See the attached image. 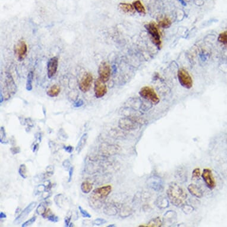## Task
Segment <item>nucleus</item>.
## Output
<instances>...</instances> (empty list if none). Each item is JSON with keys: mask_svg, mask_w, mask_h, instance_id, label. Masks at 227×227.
Masks as SVG:
<instances>
[{"mask_svg": "<svg viewBox=\"0 0 227 227\" xmlns=\"http://www.w3.org/2000/svg\"><path fill=\"white\" fill-rule=\"evenodd\" d=\"M87 138H88V134L87 133H84L82 135L75 148V150L77 152V153H79L83 150V149L84 148V147L85 146L86 144Z\"/></svg>", "mask_w": 227, "mask_h": 227, "instance_id": "18", "label": "nucleus"}, {"mask_svg": "<svg viewBox=\"0 0 227 227\" xmlns=\"http://www.w3.org/2000/svg\"><path fill=\"white\" fill-rule=\"evenodd\" d=\"M36 206H37L36 201L31 202L23 210L21 211L20 215L16 217V219L14 221V223L15 224L20 223L23 220H24L28 216L29 213L36 207Z\"/></svg>", "mask_w": 227, "mask_h": 227, "instance_id": "11", "label": "nucleus"}, {"mask_svg": "<svg viewBox=\"0 0 227 227\" xmlns=\"http://www.w3.org/2000/svg\"><path fill=\"white\" fill-rule=\"evenodd\" d=\"M139 94L141 97L150 102V103L156 105L159 101V97L155 90L149 86H144L139 91Z\"/></svg>", "mask_w": 227, "mask_h": 227, "instance_id": "3", "label": "nucleus"}, {"mask_svg": "<svg viewBox=\"0 0 227 227\" xmlns=\"http://www.w3.org/2000/svg\"><path fill=\"white\" fill-rule=\"evenodd\" d=\"M58 65V58L54 56L51 58L47 64V72L49 78L52 77L56 73Z\"/></svg>", "mask_w": 227, "mask_h": 227, "instance_id": "14", "label": "nucleus"}, {"mask_svg": "<svg viewBox=\"0 0 227 227\" xmlns=\"http://www.w3.org/2000/svg\"><path fill=\"white\" fill-rule=\"evenodd\" d=\"M148 185L155 191H160L162 188V181L157 176H152L147 180Z\"/></svg>", "mask_w": 227, "mask_h": 227, "instance_id": "15", "label": "nucleus"}, {"mask_svg": "<svg viewBox=\"0 0 227 227\" xmlns=\"http://www.w3.org/2000/svg\"><path fill=\"white\" fill-rule=\"evenodd\" d=\"M217 40L227 46V31L220 33L218 36Z\"/></svg>", "mask_w": 227, "mask_h": 227, "instance_id": "25", "label": "nucleus"}, {"mask_svg": "<svg viewBox=\"0 0 227 227\" xmlns=\"http://www.w3.org/2000/svg\"><path fill=\"white\" fill-rule=\"evenodd\" d=\"M53 170H54V168H53V166L50 165V166H48L46 168V171H47L48 172H51H51H53Z\"/></svg>", "mask_w": 227, "mask_h": 227, "instance_id": "41", "label": "nucleus"}, {"mask_svg": "<svg viewBox=\"0 0 227 227\" xmlns=\"http://www.w3.org/2000/svg\"><path fill=\"white\" fill-rule=\"evenodd\" d=\"M64 150L67 152V153H72V151L74 150V148L73 147L71 146H64Z\"/></svg>", "mask_w": 227, "mask_h": 227, "instance_id": "37", "label": "nucleus"}, {"mask_svg": "<svg viewBox=\"0 0 227 227\" xmlns=\"http://www.w3.org/2000/svg\"><path fill=\"white\" fill-rule=\"evenodd\" d=\"M70 220H71V217H66L65 218V226H70Z\"/></svg>", "mask_w": 227, "mask_h": 227, "instance_id": "40", "label": "nucleus"}, {"mask_svg": "<svg viewBox=\"0 0 227 227\" xmlns=\"http://www.w3.org/2000/svg\"><path fill=\"white\" fill-rule=\"evenodd\" d=\"M103 81L100 78L96 80L94 82V94L97 98H100L105 95L107 92V87Z\"/></svg>", "mask_w": 227, "mask_h": 227, "instance_id": "9", "label": "nucleus"}, {"mask_svg": "<svg viewBox=\"0 0 227 227\" xmlns=\"http://www.w3.org/2000/svg\"><path fill=\"white\" fill-rule=\"evenodd\" d=\"M181 3V4L182 5H187V4H186V2L184 1V0H178Z\"/></svg>", "mask_w": 227, "mask_h": 227, "instance_id": "43", "label": "nucleus"}, {"mask_svg": "<svg viewBox=\"0 0 227 227\" xmlns=\"http://www.w3.org/2000/svg\"><path fill=\"white\" fill-rule=\"evenodd\" d=\"M93 81V76L91 73L85 74L79 82V88L83 92L89 90Z\"/></svg>", "mask_w": 227, "mask_h": 227, "instance_id": "12", "label": "nucleus"}, {"mask_svg": "<svg viewBox=\"0 0 227 227\" xmlns=\"http://www.w3.org/2000/svg\"><path fill=\"white\" fill-rule=\"evenodd\" d=\"M118 8L125 13L133 14L135 12V8L133 5L129 3H119Z\"/></svg>", "mask_w": 227, "mask_h": 227, "instance_id": "17", "label": "nucleus"}, {"mask_svg": "<svg viewBox=\"0 0 227 227\" xmlns=\"http://www.w3.org/2000/svg\"><path fill=\"white\" fill-rule=\"evenodd\" d=\"M178 78L181 85L186 88L190 89L193 84V79L188 72L184 68H180L178 71Z\"/></svg>", "mask_w": 227, "mask_h": 227, "instance_id": "6", "label": "nucleus"}, {"mask_svg": "<svg viewBox=\"0 0 227 227\" xmlns=\"http://www.w3.org/2000/svg\"><path fill=\"white\" fill-rule=\"evenodd\" d=\"M61 88L58 85L53 84L47 91V94L50 97H56L60 93Z\"/></svg>", "mask_w": 227, "mask_h": 227, "instance_id": "20", "label": "nucleus"}, {"mask_svg": "<svg viewBox=\"0 0 227 227\" xmlns=\"http://www.w3.org/2000/svg\"><path fill=\"white\" fill-rule=\"evenodd\" d=\"M118 125L122 130H133L137 128L138 123L133 118H124L119 119Z\"/></svg>", "mask_w": 227, "mask_h": 227, "instance_id": "8", "label": "nucleus"}, {"mask_svg": "<svg viewBox=\"0 0 227 227\" xmlns=\"http://www.w3.org/2000/svg\"><path fill=\"white\" fill-rule=\"evenodd\" d=\"M156 204L159 208L165 209V208H166L167 207H168L169 201L165 197L161 196V197H159L157 199Z\"/></svg>", "mask_w": 227, "mask_h": 227, "instance_id": "22", "label": "nucleus"}, {"mask_svg": "<svg viewBox=\"0 0 227 227\" xmlns=\"http://www.w3.org/2000/svg\"><path fill=\"white\" fill-rule=\"evenodd\" d=\"M201 176V172L200 168H196L194 169H193L192 172V175H191V179L192 180H195L199 179Z\"/></svg>", "mask_w": 227, "mask_h": 227, "instance_id": "29", "label": "nucleus"}, {"mask_svg": "<svg viewBox=\"0 0 227 227\" xmlns=\"http://www.w3.org/2000/svg\"><path fill=\"white\" fill-rule=\"evenodd\" d=\"M83 104V100H82L81 99H80V100H78V101H77V102L75 103L74 106H75V107H79V106H81Z\"/></svg>", "mask_w": 227, "mask_h": 227, "instance_id": "39", "label": "nucleus"}, {"mask_svg": "<svg viewBox=\"0 0 227 227\" xmlns=\"http://www.w3.org/2000/svg\"><path fill=\"white\" fill-rule=\"evenodd\" d=\"M27 47L25 42L21 40L19 41L14 47V52L18 60H23L27 53Z\"/></svg>", "mask_w": 227, "mask_h": 227, "instance_id": "13", "label": "nucleus"}, {"mask_svg": "<svg viewBox=\"0 0 227 227\" xmlns=\"http://www.w3.org/2000/svg\"><path fill=\"white\" fill-rule=\"evenodd\" d=\"M16 86L11 76H8L5 81V85L4 87L3 90H2L1 93V102H2L4 99H9L12 95L14 94L16 92Z\"/></svg>", "mask_w": 227, "mask_h": 227, "instance_id": "4", "label": "nucleus"}, {"mask_svg": "<svg viewBox=\"0 0 227 227\" xmlns=\"http://www.w3.org/2000/svg\"><path fill=\"white\" fill-rule=\"evenodd\" d=\"M167 196L170 202L175 206L184 205L187 194L184 189L176 182H172L169 184L167 189Z\"/></svg>", "mask_w": 227, "mask_h": 227, "instance_id": "1", "label": "nucleus"}, {"mask_svg": "<svg viewBox=\"0 0 227 227\" xmlns=\"http://www.w3.org/2000/svg\"><path fill=\"white\" fill-rule=\"evenodd\" d=\"M80 188H81V191L83 193L88 194V193H89L92 191V190L93 188V185L89 181H84V182H83L81 183Z\"/></svg>", "mask_w": 227, "mask_h": 227, "instance_id": "21", "label": "nucleus"}, {"mask_svg": "<svg viewBox=\"0 0 227 227\" xmlns=\"http://www.w3.org/2000/svg\"><path fill=\"white\" fill-rule=\"evenodd\" d=\"M32 80H33V72H30L27 76L26 89L29 91L32 89Z\"/></svg>", "mask_w": 227, "mask_h": 227, "instance_id": "27", "label": "nucleus"}, {"mask_svg": "<svg viewBox=\"0 0 227 227\" xmlns=\"http://www.w3.org/2000/svg\"><path fill=\"white\" fill-rule=\"evenodd\" d=\"M10 150L12 152V153L17 154V153H20L21 150H20V148L19 147H11L10 149Z\"/></svg>", "mask_w": 227, "mask_h": 227, "instance_id": "35", "label": "nucleus"}, {"mask_svg": "<svg viewBox=\"0 0 227 227\" xmlns=\"http://www.w3.org/2000/svg\"><path fill=\"white\" fill-rule=\"evenodd\" d=\"M73 172H74V167L73 166H71L70 168L69 169V176H68V182H70L71 181L72 176V175H73Z\"/></svg>", "mask_w": 227, "mask_h": 227, "instance_id": "36", "label": "nucleus"}, {"mask_svg": "<svg viewBox=\"0 0 227 227\" xmlns=\"http://www.w3.org/2000/svg\"><path fill=\"white\" fill-rule=\"evenodd\" d=\"M18 174L23 178H26L27 175V168L25 164H21L18 168Z\"/></svg>", "mask_w": 227, "mask_h": 227, "instance_id": "26", "label": "nucleus"}, {"mask_svg": "<svg viewBox=\"0 0 227 227\" xmlns=\"http://www.w3.org/2000/svg\"><path fill=\"white\" fill-rule=\"evenodd\" d=\"M106 222H107V220H105V219H102V218H97L93 221V223L96 225H97V226L103 225Z\"/></svg>", "mask_w": 227, "mask_h": 227, "instance_id": "33", "label": "nucleus"}, {"mask_svg": "<svg viewBox=\"0 0 227 227\" xmlns=\"http://www.w3.org/2000/svg\"><path fill=\"white\" fill-rule=\"evenodd\" d=\"M46 211V207L43 203H40L38 205L37 209H36V213L38 215H43Z\"/></svg>", "mask_w": 227, "mask_h": 227, "instance_id": "30", "label": "nucleus"}, {"mask_svg": "<svg viewBox=\"0 0 227 227\" xmlns=\"http://www.w3.org/2000/svg\"><path fill=\"white\" fill-rule=\"evenodd\" d=\"M6 217H7L6 214L2 212H0V219H4Z\"/></svg>", "mask_w": 227, "mask_h": 227, "instance_id": "42", "label": "nucleus"}, {"mask_svg": "<svg viewBox=\"0 0 227 227\" xmlns=\"http://www.w3.org/2000/svg\"><path fill=\"white\" fill-rule=\"evenodd\" d=\"M1 135H0V141L2 143H8V140L7 139V136H6V133L4 129V127H1Z\"/></svg>", "mask_w": 227, "mask_h": 227, "instance_id": "28", "label": "nucleus"}, {"mask_svg": "<svg viewBox=\"0 0 227 227\" xmlns=\"http://www.w3.org/2000/svg\"><path fill=\"white\" fill-rule=\"evenodd\" d=\"M36 216H33V217H32L31 218H30V219H29V220H27V221L24 222L22 224L21 226H22V227H26V226H30V225H32V224L36 221Z\"/></svg>", "mask_w": 227, "mask_h": 227, "instance_id": "32", "label": "nucleus"}, {"mask_svg": "<svg viewBox=\"0 0 227 227\" xmlns=\"http://www.w3.org/2000/svg\"><path fill=\"white\" fill-rule=\"evenodd\" d=\"M188 190L190 193L191 195L193 196L197 197V198H201L203 196V191L201 190V188L198 187L196 184H190L188 186Z\"/></svg>", "mask_w": 227, "mask_h": 227, "instance_id": "16", "label": "nucleus"}, {"mask_svg": "<svg viewBox=\"0 0 227 227\" xmlns=\"http://www.w3.org/2000/svg\"><path fill=\"white\" fill-rule=\"evenodd\" d=\"M145 27L150 34L153 43L160 49L161 47V39L157 25L155 22L152 21L147 24Z\"/></svg>", "mask_w": 227, "mask_h": 227, "instance_id": "5", "label": "nucleus"}, {"mask_svg": "<svg viewBox=\"0 0 227 227\" xmlns=\"http://www.w3.org/2000/svg\"><path fill=\"white\" fill-rule=\"evenodd\" d=\"M111 71L110 65L106 62H102L100 64L98 70L99 78L104 82H106L110 78Z\"/></svg>", "mask_w": 227, "mask_h": 227, "instance_id": "10", "label": "nucleus"}, {"mask_svg": "<svg viewBox=\"0 0 227 227\" xmlns=\"http://www.w3.org/2000/svg\"><path fill=\"white\" fill-rule=\"evenodd\" d=\"M108 226H115V225H108Z\"/></svg>", "mask_w": 227, "mask_h": 227, "instance_id": "44", "label": "nucleus"}, {"mask_svg": "<svg viewBox=\"0 0 227 227\" xmlns=\"http://www.w3.org/2000/svg\"><path fill=\"white\" fill-rule=\"evenodd\" d=\"M111 191L112 187L110 185L99 187L94 190L89 197L90 206L95 209L100 208Z\"/></svg>", "mask_w": 227, "mask_h": 227, "instance_id": "2", "label": "nucleus"}, {"mask_svg": "<svg viewBox=\"0 0 227 227\" xmlns=\"http://www.w3.org/2000/svg\"><path fill=\"white\" fill-rule=\"evenodd\" d=\"M159 26L162 27V28H163V29H167V28H169L171 25V20L165 17L163 18H162L159 21Z\"/></svg>", "mask_w": 227, "mask_h": 227, "instance_id": "23", "label": "nucleus"}, {"mask_svg": "<svg viewBox=\"0 0 227 227\" xmlns=\"http://www.w3.org/2000/svg\"><path fill=\"white\" fill-rule=\"evenodd\" d=\"M47 219L52 222H57L59 220V217L53 214H50L48 215L47 216Z\"/></svg>", "mask_w": 227, "mask_h": 227, "instance_id": "34", "label": "nucleus"}, {"mask_svg": "<svg viewBox=\"0 0 227 227\" xmlns=\"http://www.w3.org/2000/svg\"><path fill=\"white\" fill-rule=\"evenodd\" d=\"M133 5L135 8V10L137 11L138 13H139L141 15L146 14V9L140 0H136L134 1L133 3Z\"/></svg>", "mask_w": 227, "mask_h": 227, "instance_id": "19", "label": "nucleus"}, {"mask_svg": "<svg viewBox=\"0 0 227 227\" xmlns=\"http://www.w3.org/2000/svg\"><path fill=\"white\" fill-rule=\"evenodd\" d=\"M162 225V220L160 217H157L155 218H153L151 219L147 225H144V226H149V227H156V226H160Z\"/></svg>", "mask_w": 227, "mask_h": 227, "instance_id": "24", "label": "nucleus"}, {"mask_svg": "<svg viewBox=\"0 0 227 227\" xmlns=\"http://www.w3.org/2000/svg\"><path fill=\"white\" fill-rule=\"evenodd\" d=\"M78 209H79V211L81 213V215H82V216L83 217H86V218H90L92 217L91 215L87 212L86 211V210H84L81 206H78Z\"/></svg>", "mask_w": 227, "mask_h": 227, "instance_id": "31", "label": "nucleus"}, {"mask_svg": "<svg viewBox=\"0 0 227 227\" xmlns=\"http://www.w3.org/2000/svg\"><path fill=\"white\" fill-rule=\"evenodd\" d=\"M201 176L209 188L212 190L216 187V181L213 173L210 169L204 168L201 174Z\"/></svg>", "mask_w": 227, "mask_h": 227, "instance_id": "7", "label": "nucleus"}, {"mask_svg": "<svg viewBox=\"0 0 227 227\" xmlns=\"http://www.w3.org/2000/svg\"><path fill=\"white\" fill-rule=\"evenodd\" d=\"M62 165H63V166L64 167V168H66L67 169V168H68L69 169L70 168V161H69V160L68 159H66V160H65L64 162H63V163H62Z\"/></svg>", "mask_w": 227, "mask_h": 227, "instance_id": "38", "label": "nucleus"}]
</instances>
